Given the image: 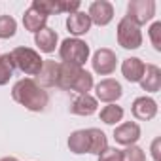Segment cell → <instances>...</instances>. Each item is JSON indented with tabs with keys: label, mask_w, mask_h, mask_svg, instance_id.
<instances>
[{
	"label": "cell",
	"mask_w": 161,
	"mask_h": 161,
	"mask_svg": "<svg viewBox=\"0 0 161 161\" xmlns=\"http://www.w3.org/2000/svg\"><path fill=\"white\" fill-rule=\"evenodd\" d=\"M87 133H89V153L101 155V153L108 148V138H106V135H104L101 129H97V127L87 129Z\"/></svg>",
	"instance_id": "44dd1931"
},
{
	"label": "cell",
	"mask_w": 161,
	"mask_h": 161,
	"mask_svg": "<svg viewBox=\"0 0 161 161\" xmlns=\"http://www.w3.org/2000/svg\"><path fill=\"white\" fill-rule=\"evenodd\" d=\"M123 161H146V153L136 144L135 146H127L123 150Z\"/></svg>",
	"instance_id": "d4e9b609"
},
{
	"label": "cell",
	"mask_w": 161,
	"mask_h": 161,
	"mask_svg": "<svg viewBox=\"0 0 161 161\" xmlns=\"http://www.w3.org/2000/svg\"><path fill=\"white\" fill-rule=\"evenodd\" d=\"M150 40H152V46L155 51H161V23L155 21L152 27H150Z\"/></svg>",
	"instance_id": "484cf974"
},
{
	"label": "cell",
	"mask_w": 161,
	"mask_h": 161,
	"mask_svg": "<svg viewBox=\"0 0 161 161\" xmlns=\"http://www.w3.org/2000/svg\"><path fill=\"white\" fill-rule=\"evenodd\" d=\"M10 59H12V64L27 76H38V72L42 70V64H44V59L40 57V53L31 47H25V46L12 49Z\"/></svg>",
	"instance_id": "7a4b0ae2"
},
{
	"label": "cell",
	"mask_w": 161,
	"mask_h": 161,
	"mask_svg": "<svg viewBox=\"0 0 161 161\" xmlns=\"http://www.w3.org/2000/svg\"><path fill=\"white\" fill-rule=\"evenodd\" d=\"M31 6L38 10L40 14H44L46 17H49V15L64 12V0H32Z\"/></svg>",
	"instance_id": "ffe728a7"
},
{
	"label": "cell",
	"mask_w": 161,
	"mask_h": 161,
	"mask_svg": "<svg viewBox=\"0 0 161 161\" xmlns=\"http://www.w3.org/2000/svg\"><path fill=\"white\" fill-rule=\"evenodd\" d=\"M116 34H118V44L123 49H138L142 46V31H140V27H136L127 17H123L118 23Z\"/></svg>",
	"instance_id": "277c9868"
},
{
	"label": "cell",
	"mask_w": 161,
	"mask_h": 161,
	"mask_svg": "<svg viewBox=\"0 0 161 161\" xmlns=\"http://www.w3.org/2000/svg\"><path fill=\"white\" fill-rule=\"evenodd\" d=\"M140 87L148 93H157L161 89V68L155 64H146L144 76L140 80Z\"/></svg>",
	"instance_id": "2e32d148"
},
{
	"label": "cell",
	"mask_w": 161,
	"mask_h": 161,
	"mask_svg": "<svg viewBox=\"0 0 161 161\" xmlns=\"http://www.w3.org/2000/svg\"><path fill=\"white\" fill-rule=\"evenodd\" d=\"M155 15V2L153 0H131L127 4V19L133 21L136 27L146 25Z\"/></svg>",
	"instance_id": "5b68a950"
},
{
	"label": "cell",
	"mask_w": 161,
	"mask_h": 161,
	"mask_svg": "<svg viewBox=\"0 0 161 161\" xmlns=\"http://www.w3.org/2000/svg\"><path fill=\"white\" fill-rule=\"evenodd\" d=\"M99 161H123V150L119 148H106L101 155H99Z\"/></svg>",
	"instance_id": "4316f807"
},
{
	"label": "cell",
	"mask_w": 161,
	"mask_h": 161,
	"mask_svg": "<svg viewBox=\"0 0 161 161\" xmlns=\"http://www.w3.org/2000/svg\"><path fill=\"white\" fill-rule=\"evenodd\" d=\"M68 150L76 155L89 153V133L87 129H78L68 136Z\"/></svg>",
	"instance_id": "ac0fdd59"
},
{
	"label": "cell",
	"mask_w": 161,
	"mask_h": 161,
	"mask_svg": "<svg viewBox=\"0 0 161 161\" xmlns=\"http://www.w3.org/2000/svg\"><path fill=\"white\" fill-rule=\"evenodd\" d=\"M159 146H161V138L157 136L153 142H152V157H153V161H161V150H159Z\"/></svg>",
	"instance_id": "83f0119b"
},
{
	"label": "cell",
	"mask_w": 161,
	"mask_h": 161,
	"mask_svg": "<svg viewBox=\"0 0 161 161\" xmlns=\"http://www.w3.org/2000/svg\"><path fill=\"white\" fill-rule=\"evenodd\" d=\"M15 32H17V21L12 15H0V38L8 40L15 36Z\"/></svg>",
	"instance_id": "603a6c76"
},
{
	"label": "cell",
	"mask_w": 161,
	"mask_h": 161,
	"mask_svg": "<svg viewBox=\"0 0 161 161\" xmlns=\"http://www.w3.org/2000/svg\"><path fill=\"white\" fill-rule=\"evenodd\" d=\"M121 119H123V108L118 106L116 103L114 104H106L101 110V121H104L106 125H116Z\"/></svg>",
	"instance_id": "7402d4cb"
},
{
	"label": "cell",
	"mask_w": 161,
	"mask_h": 161,
	"mask_svg": "<svg viewBox=\"0 0 161 161\" xmlns=\"http://www.w3.org/2000/svg\"><path fill=\"white\" fill-rule=\"evenodd\" d=\"M91 64H93V70L99 76H110L118 66V55L108 47H101L93 53Z\"/></svg>",
	"instance_id": "52a82bcc"
},
{
	"label": "cell",
	"mask_w": 161,
	"mask_h": 161,
	"mask_svg": "<svg viewBox=\"0 0 161 161\" xmlns=\"http://www.w3.org/2000/svg\"><path fill=\"white\" fill-rule=\"evenodd\" d=\"M144 70H146V64L138 57H129V59H125L121 63V74L131 84H138L140 82L142 76H144Z\"/></svg>",
	"instance_id": "5bb4252c"
},
{
	"label": "cell",
	"mask_w": 161,
	"mask_h": 161,
	"mask_svg": "<svg viewBox=\"0 0 161 161\" xmlns=\"http://www.w3.org/2000/svg\"><path fill=\"white\" fill-rule=\"evenodd\" d=\"M89 46L80 40V38H64L61 47H59V57L66 64H76V66H84L86 61L89 59Z\"/></svg>",
	"instance_id": "3957f363"
},
{
	"label": "cell",
	"mask_w": 161,
	"mask_h": 161,
	"mask_svg": "<svg viewBox=\"0 0 161 161\" xmlns=\"http://www.w3.org/2000/svg\"><path fill=\"white\" fill-rule=\"evenodd\" d=\"M57 42H59V36L49 27H46V29H42L40 32L34 34V44L38 46V49L42 53H53L55 47H57Z\"/></svg>",
	"instance_id": "e0dca14e"
},
{
	"label": "cell",
	"mask_w": 161,
	"mask_h": 161,
	"mask_svg": "<svg viewBox=\"0 0 161 161\" xmlns=\"http://www.w3.org/2000/svg\"><path fill=\"white\" fill-rule=\"evenodd\" d=\"M46 23H47V17L44 14H40L38 10H34L32 6L25 10L23 14V25L29 32H40L42 29H46Z\"/></svg>",
	"instance_id": "d6986e66"
},
{
	"label": "cell",
	"mask_w": 161,
	"mask_h": 161,
	"mask_svg": "<svg viewBox=\"0 0 161 161\" xmlns=\"http://www.w3.org/2000/svg\"><path fill=\"white\" fill-rule=\"evenodd\" d=\"M12 76H14V64H12L10 53L0 55V86H6Z\"/></svg>",
	"instance_id": "cb8c5ba5"
},
{
	"label": "cell",
	"mask_w": 161,
	"mask_h": 161,
	"mask_svg": "<svg viewBox=\"0 0 161 161\" xmlns=\"http://www.w3.org/2000/svg\"><path fill=\"white\" fill-rule=\"evenodd\" d=\"M140 125L135 121H123L114 129V140L121 146H135L140 140Z\"/></svg>",
	"instance_id": "9c48e42d"
},
{
	"label": "cell",
	"mask_w": 161,
	"mask_h": 161,
	"mask_svg": "<svg viewBox=\"0 0 161 161\" xmlns=\"http://www.w3.org/2000/svg\"><path fill=\"white\" fill-rule=\"evenodd\" d=\"M57 78H59V63H55L51 59H44L42 70L38 72L34 82L42 89H46V87H55L57 86Z\"/></svg>",
	"instance_id": "8fae6325"
},
{
	"label": "cell",
	"mask_w": 161,
	"mask_h": 161,
	"mask_svg": "<svg viewBox=\"0 0 161 161\" xmlns=\"http://www.w3.org/2000/svg\"><path fill=\"white\" fill-rule=\"evenodd\" d=\"M131 112L140 121H150L157 116V103L152 97H136L131 104Z\"/></svg>",
	"instance_id": "30bf717a"
},
{
	"label": "cell",
	"mask_w": 161,
	"mask_h": 161,
	"mask_svg": "<svg viewBox=\"0 0 161 161\" xmlns=\"http://www.w3.org/2000/svg\"><path fill=\"white\" fill-rule=\"evenodd\" d=\"M97 108H99V101L89 93L78 95L70 104V112L76 116H93L97 112Z\"/></svg>",
	"instance_id": "9a60e30c"
},
{
	"label": "cell",
	"mask_w": 161,
	"mask_h": 161,
	"mask_svg": "<svg viewBox=\"0 0 161 161\" xmlns=\"http://www.w3.org/2000/svg\"><path fill=\"white\" fill-rule=\"evenodd\" d=\"M0 161H19V159H15V157H2Z\"/></svg>",
	"instance_id": "f1b7e54d"
},
{
	"label": "cell",
	"mask_w": 161,
	"mask_h": 161,
	"mask_svg": "<svg viewBox=\"0 0 161 161\" xmlns=\"http://www.w3.org/2000/svg\"><path fill=\"white\" fill-rule=\"evenodd\" d=\"M121 95H123V87L114 78H104L95 86V99L106 104H114L116 101L121 99Z\"/></svg>",
	"instance_id": "8992f818"
},
{
	"label": "cell",
	"mask_w": 161,
	"mask_h": 161,
	"mask_svg": "<svg viewBox=\"0 0 161 161\" xmlns=\"http://www.w3.org/2000/svg\"><path fill=\"white\" fill-rule=\"evenodd\" d=\"M84 68L76 66V64H66V63H59V78H57V87L64 89V91H72L76 80Z\"/></svg>",
	"instance_id": "4fadbf2b"
},
{
	"label": "cell",
	"mask_w": 161,
	"mask_h": 161,
	"mask_svg": "<svg viewBox=\"0 0 161 161\" xmlns=\"http://www.w3.org/2000/svg\"><path fill=\"white\" fill-rule=\"evenodd\" d=\"M87 15H89L91 25L106 27V25H110L112 19H114V6L108 2V0H95V2L89 4Z\"/></svg>",
	"instance_id": "ba28073f"
},
{
	"label": "cell",
	"mask_w": 161,
	"mask_h": 161,
	"mask_svg": "<svg viewBox=\"0 0 161 161\" xmlns=\"http://www.w3.org/2000/svg\"><path fill=\"white\" fill-rule=\"evenodd\" d=\"M66 29L68 32L74 36V38H80L89 32L91 29V21H89V15L86 12H76V14H70L66 17Z\"/></svg>",
	"instance_id": "7c38bea8"
},
{
	"label": "cell",
	"mask_w": 161,
	"mask_h": 161,
	"mask_svg": "<svg viewBox=\"0 0 161 161\" xmlns=\"http://www.w3.org/2000/svg\"><path fill=\"white\" fill-rule=\"evenodd\" d=\"M12 99L31 112H42V110H46V106L49 103L47 91L42 89L32 78H23L14 84Z\"/></svg>",
	"instance_id": "6da1fadb"
}]
</instances>
